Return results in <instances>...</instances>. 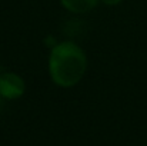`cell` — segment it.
<instances>
[{"label": "cell", "mask_w": 147, "mask_h": 146, "mask_svg": "<svg viewBox=\"0 0 147 146\" xmlns=\"http://www.w3.org/2000/svg\"><path fill=\"white\" fill-rule=\"evenodd\" d=\"M61 4L73 13H86L96 7L98 0H60Z\"/></svg>", "instance_id": "3957f363"}, {"label": "cell", "mask_w": 147, "mask_h": 146, "mask_svg": "<svg viewBox=\"0 0 147 146\" xmlns=\"http://www.w3.org/2000/svg\"><path fill=\"white\" fill-rule=\"evenodd\" d=\"M24 82L16 73L0 75V96L3 99H17L24 93Z\"/></svg>", "instance_id": "7a4b0ae2"}, {"label": "cell", "mask_w": 147, "mask_h": 146, "mask_svg": "<svg viewBox=\"0 0 147 146\" xmlns=\"http://www.w3.org/2000/svg\"><path fill=\"white\" fill-rule=\"evenodd\" d=\"M87 67L86 54L74 43L64 42L56 45L49 59V70L53 82L61 88L77 85Z\"/></svg>", "instance_id": "6da1fadb"}, {"label": "cell", "mask_w": 147, "mask_h": 146, "mask_svg": "<svg viewBox=\"0 0 147 146\" xmlns=\"http://www.w3.org/2000/svg\"><path fill=\"white\" fill-rule=\"evenodd\" d=\"M1 99H3V97H1V96H0V102H1Z\"/></svg>", "instance_id": "5b68a950"}, {"label": "cell", "mask_w": 147, "mask_h": 146, "mask_svg": "<svg viewBox=\"0 0 147 146\" xmlns=\"http://www.w3.org/2000/svg\"><path fill=\"white\" fill-rule=\"evenodd\" d=\"M106 4H110V6H113V4H117L120 0H103Z\"/></svg>", "instance_id": "277c9868"}]
</instances>
